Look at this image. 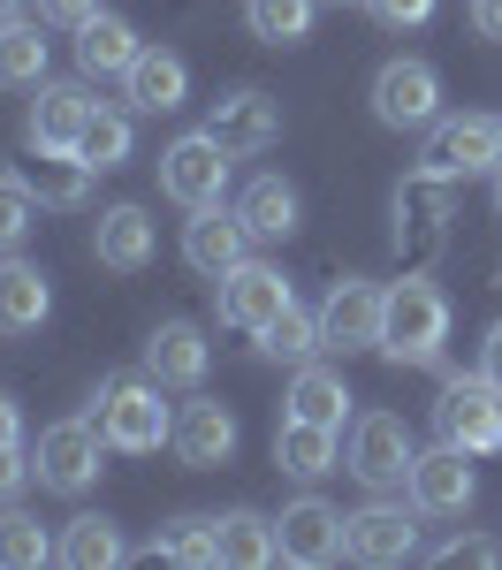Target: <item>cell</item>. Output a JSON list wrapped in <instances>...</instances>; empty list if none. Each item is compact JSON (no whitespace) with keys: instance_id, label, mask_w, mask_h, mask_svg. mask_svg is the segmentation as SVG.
<instances>
[{"instance_id":"14","label":"cell","mask_w":502,"mask_h":570,"mask_svg":"<svg viewBox=\"0 0 502 570\" xmlns=\"http://www.w3.org/2000/svg\"><path fill=\"white\" fill-rule=\"evenodd\" d=\"M442 244H450V183L419 168V176L396 190V252H404V259H434Z\"/></svg>"},{"instance_id":"16","label":"cell","mask_w":502,"mask_h":570,"mask_svg":"<svg viewBox=\"0 0 502 570\" xmlns=\"http://www.w3.org/2000/svg\"><path fill=\"white\" fill-rule=\"evenodd\" d=\"M206 130L222 137L236 160H252V153H267V145H282V99L274 91H228V99H214V115H206Z\"/></svg>"},{"instance_id":"31","label":"cell","mask_w":502,"mask_h":570,"mask_svg":"<svg viewBox=\"0 0 502 570\" xmlns=\"http://www.w3.org/2000/svg\"><path fill=\"white\" fill-rule=\"evenodd\" d=\"M313 16H319V0H244V23H252L259 46H305Z\"/></svg>"},{"instance_id":"30","label":"cell","mask_w":502,"mask_h":570,"mask_svg":"<svg viewBox=\"0 0 502 570\" xmlns=\"http://www.w3.org/2000/svg\"><path fill=\"white\" fill-rule=\"evenodd\" d=\"M0 85H23V91L46 85V39H39L31 16H8L0 23Z\"/></svg>"},{"instance_id":"23","label":"cell","mask_w":502,"mask_h":570,"mask_svg":"<svg viewBox=\"0 0 502 570\" xmlns=\"http://www.w3.org/2000/svg\"><path fill=\"white\" fill-rule=\"evenodd\" d=\"M282 403H289L282 419H313V426L351 434V389H343V373H335V365H319V357H305V365L289 373V395H282Z\"/></svg>"},{"instance_id":"45","label":"cell","mask_w":502,"mask_h":570,"mask_svg":"<svg viewBox=\"0 0 502 570\" xmlns=\"http://www.w3.org/2000/svg\"><path fill=\"white\" fill-rule=\"evenodd\" d=\"M495 214H502V168H495Z\"/></svg>"},{"instance_id":"8","label":"cell","mask_w":502,"mask_h":570,"mask_svg":"<svg viewBox=\"0 0 502 570\" xmlns=\"http://www.w3.org/2000/svg\"><path fill=\"white\" fill-rule=\"evenodd\" d=\"M228 168H236V153H228L214 130H183L176 145L160 153V190H168L176 206H222Z\"/></svg>"},{"instance_id":"5","label":"cell","mask_w":502,"mask_h":570,"mask_svg":"<svg viewBox=\"0 0 502 570\" xmlns=\"http://www.w3.org/2000/svg\"><path fill=\"white\" fill-rule=\"evenodd\" d=\"M373 122L381 130H434L442 122V77H434V61H381L373 69Z\"/></svg>"},{"instance_id":"21","label":"cell","mask_w":502,"mask_h":570,"mask_svg":"<svg viewBox=\"0 0 502 570\" xmlns=\"http://www.w3.org/2000/svg\"><path fill=\"white\" fill-rule=\"evenodd\" d=\"M99 107L85 85H53L46 77L39 99H31V122H23V137L39 145V153H77V137H85V115Z\"/></svg>"},{"instance_id":"36","label":"cell","mask_w":502,"mask_h":570,"mask_svg":"<svg viewBox=\"0 0 502 570\" xmlns=\"http://www.w3.org/2000/svg\"><path fill=\"white\" fill-rule=\"evenodd\" d=\"M31 228H39V190L23 176H0V252H23Z\"/></svg>"},{"instance_id":"1","label":"cell","mask_w":502,"mask_h":570,"mask_svg":"<svg viewBox=\"0 0 502 570\" xmlns=\"http://www.w3.org/2000/svg\"><path fill=\"white\" fill-rule=\"evenodd\" d=\"M442 343H450V297H442L426 274L388 282V312H381V357H388V365H442Z\"/></svg>"},{"instance_id":"18","label":"cell","mask_w":502,"mask_h":570,"mask_svg":"<svg viewBox=\"0 0 502 570\" xmlns=\"http://www.w3.org/2000/svg\"><path fill=\"white\" fill-rule=\"evenodd\" d=\"M160 252V228L145 206H107V214L91 220V259L107 266V274H145Z\"/></svg>"},{"instance_id":"46","label":"cell","mask_w":502,"mask_h":570,"mask_svg":"<svg viewBox=\"0 0 502 570\" xmlns=\"http://www.w3.org/2000/svg\"><path fill=\"white\" fill-rule=\"evenodd\" d=\"M335 8H343V0H335Z\"/></svg>"},{"instance_id":"28","label":"cell","mask_w":502,"mask_h":570,"mask_svg":"<svg viewBox=\"0 0 502 570\" xmlns=\"http://www.w3.org/2000/svg\"><path fill=\"white\" fill-rule=\"evenodd\" d=\"M23 183L39 190V206H61V214H69V206H85V198H91L99 168H91L85 153H39V145H31V168H23Z\"/></svg>"},{"instance_id":"32","label":"cell","mask_w":502,"mask_h":570,"mask_svg":"<svg viewBox=\"0 0 502 570\" xmlns=\"http://www.w3.org/2000/svg\"><path fill=\"white\" fill-rule=\"evenodd\" d=\"M39 563H53V532L31 510L0 502V570H39Z\"/></svg>"},{"instance_id":"10","label":"cell","mask_w":502,"mask_h":570,"mask_svg":"<svg viewBox=\"0 0 502 570\" xmlns=\"http://www.w3.org/2000/svg\"><path fill=\"white\" fill-rule=\"evenodd\" d=\"M411 426L396 419V411H365V419H351V441H343V464H351V480L373 487V494H388V487H404L411 472Z\"/></svg>"},{"instance_id":"33","label":"cell","mask_w":502,"mask_h":570,"mask_svg":"<svg viewBox=\"0 0 502 570\" xmlns=\"http://www.w3.org/2000/svg\"><path fill=\"white\" fill-rule=\"evenodd\" d=\"M259 351H267L274 365H305V357H319V351H327V343H319V312H305V305L274 312L267 335H259Z\"/></svg>"},{"instance_id":"24","label":"cell","mask_w":502,"mask_h":570,"mask_svg":"<svg viewBox=\"0 0 502 570\" xmlns=\"http://www.w3.org/2000/svg\"><path fill=\"white\" fill-rule=\"evenodd\" d=\"M274 464L289 480H327V472H343V434L313 426V419H282L274 426Z\"/></svg>"},{"instance_id":"15","label":"cell","mask_w":502,"mask_h":570,"mask_svg":"<svg viewBox=\"0 0 502 570\" xmlns=\"http://www.w3.org/2000/svg\"><path fill=\"white\" fill-rule=\"evenodd\" d=\"M183 259H190V274H206V282H222L228 266L252 259V228L236 220V206H190V220H183Z\"/></svg>"},{"instance_id":"12","label":"cell","mask_w":502,"mask_h":570,"mask_svg":"<svg viewBox=\"0 0 502 570\" xmlns=\"http://www.w3.org/2000/svg\"><path fill=\"white\" fill-rule=\"evenodd\" d=\"M381 312H388V289L365 282V274H343L327 297H319V343L327 351H381Z\"/></svg>"},{"instance_id":"9","label":"cell","mask_w":502,"mask_h":570,"mask_svg":"<svg viewBox=\"0 0 502 570\" xmlns=\"http://www.w3.org/2000/svg\"><path fill=\"white\" fill-rule=\"evenodd\" d=\"M343 556L365 563V570L411 563V556H419V510H411V502H388V494H373L365 510L343 518Z\"/></svg>"},{"instance_id":"6","label":"cell","mask_w":502,"mask_h":570,"mask_svg":"<svg viewBox=\"0 0 502 570\" xmlns=\"http://www.w3.org/2000/svg\"><path fill=\"white\" fill-rule=\"evenodd\" d=\"M472 494H480L472 449L442 441V449H419V456H411V472H404V502L419 510V518H464V510H472Z\"/></svg>"},{"instance_id":"41","label":"cell","mask_w":502,"mask_h":570,"mask_svg":"<svg viewBox=\"0 0 502 570\" xmlns=\"http://www.w3.org/2000/svg\"><path fill=\"white\" fill-rule=\"evenodd\" d=\"M480 373H488V381L502 389V320L488 327V343H480Z\"/></svg>"},{"instance_id":"27","label":"cell","mask_w":502,"mask_h":570,"mask_svg":"<svg viewBox=\"0 0 502 570\" xmlns=\"http://www.w3.org/2000/svg\"><path fill=\"white\" fill-rule=\"evenodd\" d=\"M297 190L282 176H252L244 183V198H236V220L252 228V244H282V236H297Z\"/></svg>"},{"instance_id":"40","label":"cell","mask_w":502,"mask_h":570,"mask_svg":"<svg viewBox=\"0 0 502 570\" xmlns=\"http://www.w3.org/2000/svg\"><path fill=\"white\" fill-rule=\"evenodd\" d=\"M91 16H99V0H39V23H53V31H85Z\"/></svg>"},{"instance_id":"13","label":"cell","mask_w":502,"mask_h":570,"mask_svg":"<svg viewBox=\"0 0 502 570\" xmlns=\"http://www.w3.org/2000/svg\"><path fill=\"white\" fill-rule=\"evenodd\" d=\"M274 540H282V563L297 570H327L343 556V510L319 502V494H297L282 518H274Z\"/></svg>"},{"instance_id":"37","label":"cell","mask_w":502,"mask_h":570,"mask_svg":"<svg viewBox=\"0 0 502 570\" xmlns=\"http://www.w3.org/2000/svg\"><path fill=\"white\" fill-rule=\"evenodd\" d=\"M31 480H39L31 449H23V441H8V449H0V502H16V494H23Z\"/></svg>"},{"instance_id":"29","label":"cell","mask_w":502,"mask_h":570,"mask_svg":"<svg viewBox=\"0 0 502 570\" xmlns=\"http://www.w3.org/2000/svg\"><path fill=\"white\" fill-rule=\"evenodd\" d=\"M214 540H222V563L228 570H267V563H282L274 518H259V510H228V518H214Z\"/></svg>"},{"instance_id":"25","label":"cell","mask_w":502,"mask_h":570,"mask_svg":"<svg viewBox=\"0 0 502 570\" xmlns=\"http://www.w3.org/2000/svg\"><path fill=\"white\" fill-rule=\"evenodd\" d=\"M137 53H145V39H137L122 16H107V8H99L85 31H77V77H85V85H91V77H130Z\"/></svg>"},{"instance_id":"35","label":"cell","mask_w":502,"mask_h":570,"mask_svg":"<svg viewBox=\"0 0 502 570\" xmlns=\"http://www.w3.org/2000/svg\"><path fill=\"white\" fill-rule=\"evenodd\" d=\"M152 556H168V563H190V570H206V563H222V540H214V518H176V525L152 540Z\"/></svg>"},{"instance_id":"19","label":"cell","mask_w":502,"mask_h":570,"mask_svg":"<svg viewBox=\"0 0 502 570\" xmlns=\"http://www.w3.org/2000/svg\"><path fill=\"white\" fill-rule=\"evenodd\" d=\"M176 456L198 464V472H214V464L236 456V411H228L222 395H190L176 411Z\"/></svg>"},{"instance_id":"17","label":"cell","mask_w":502,"mask_h":570,"mask_svg":"<svg viewBox=\"0 0 502 570\" xmlns=\"http://www.w3.org/2000/svg\"><path fill=\"white\" fill-rule=\"evenodd\" d=\"M206 365H214V343H206L198 320H160V327L145 335V373H152L160 389H198Z\"/></svg>"},{"instance_id":"22","label":"cell","mask_w":502,"mask_h":570,"mask_svg":"<svg viewBox=\"0 0 502 570\" xmlns=\"http://www.w3.org/2000/svg\"><path fill=\"white\" fill-rule=\"evenodd\" d=\"M122 91H130V115H176L190 99V61L168 53V46H145L130 61V77H122Z\"/></svg>"},{"instance_id":"3","label":"cell","mask_w":502,"mask_h":570,"mask_svg":"<svg viewBox=\"0 0 502 570\" xmlns=\"http://www.w3.org/2000/svg\"><path fill=\"white\" fill-rule=\"evenodd\" d=\"M434 434L456 441V449H472V456H495L502 449V389L488 373H442Z\"/></svg>"},{"instance_id":"42","label":"cell","mask_w":502,"mask_h":570,"mask_svg":"<svg viewBox=\"0 0 502 570\" xmlns=\"http://www.w3.org/2000/svg\"><path fill=\"white\" fill-rule=\"evenodd\" d=\"M472 31L480 39H502V0H472Z\"/></svg>"},{"instance_id":"39","label":"cell","mask_w":502,"mask_h":570,"mask_svg":"<svg viewBox=\"0 0 502 570\" xmlns=\"http://www.w3.org/2000/svg\"><path fill=\"white\" fill-rule=\"evenodd\" d=\"M373 8V23H388V31H419L426 16H434V0H365Z\"/></svg>"},{"instance_id":"11","label":"cell","mask_w":502,"mask_h":570,"mask_svg":"<svg viewBox=\"0 0 502 570\" xmlns=\"http://www.w3.org/2000/svg\"><path fill=\"white\" fill-rule=\"evenodd\" d=\"M214 305H222V327H236V335H267V320L274 312H289L297 297H289V274L267 259H244V266H228L222 282H214Z\"/></svg>"},{"instance_id":"38","label":"cell","mask_w":502,"mask_h":570,"mask_svg":"<svg viewBox=\"0 0 502 570\" xmlns=\"http://www.w3.org/2000/svg\"><path fill=\"white\" fill-rule=\"evenodd\" d=\"M434 563H502V548L488 540V532H456V540L434 548Z\"/></svg>"},{"instance_id":"44","label":"cell","mask_w":502,"mask_h":570,"mask_svg":"<svg viewBox=\"0 0 502 570\" xmlns=\"http://www.w3.org/2000/svg\"><path fill=\"white\" fill-rule=\"evenodd\" d=\"M8 16H23V0H0V23H8Z\"/></svg>"},{"instance_id":"7","label":"cell","mask_w":502,"mask_h":570,"mask_svg":"<svg viewBox=\"0 0 502 570\" xmlns=\"http://www.w3.org/2000/svg\"><path fill=\"white\" fill-rule=\"evenodd\" d=\"M107 434H99V419H53L39 434V449H31V464H39V487L46 494H85L107 464Z\"/></svg>"},{"instance_id":"34","label":"cell","mask_w":502,"mask_h":570,"mask_svg":"<svg viewBox=\"0 0 502 570\" xmlns=\"http://www.w3.org/2000/svg\"><path fill=\"white\" fill-rule=\"evenodd\" d=\"M130 145H137V130H130V115H122V107H91V115H85L77 153H85L99 176H107V168H122V160H130Z\"/></svg>"},{"instance_id":"43","label":"cell","mask_w":502,"mask_h":570,"mask_svg":"<svg viewBox=\"0 0 502 570\" xmlns=\"http://www.w3.org/2000/svg\"><path fill=\"white\" fill-rule=\"evenodd\" d=\"M8 441H23V411H16V395L0 389V449H8Z\"/></svg>"},{"instance_id":"2","label":"cell","mask_w":502,"mask_h":570,"mask_svg":"<svg viewBox=\"0 0 502 570\" xmlns=\"http://www.w3.org/2000/svg\"><path fill=\"white\" fill-rule=\"evenodd\" d=\"M99 411V434H107V449H122V456H152L160 441H176V411L160 403V381L145 373V381H107V389L91 395Z\"/></svg>"},{"instance_id":"20","label":"cell","mask_w":502,"mask_h":570,"mask_svg":"<svg viewBox=\"0 0 502 570\" xmlns=\"http://www.w3.org/2000/svg\"><path fill=\"white\" fill-rule=\"evenodd\" d=\"M46 312H53V282L39 274V259L23 252H0V335H39Z\"/></svg>"},{"instance_id":"26","label":"cell","mask_w":502,"mask_h":570,"mask_svg":"<svg viewBox=\"0 0 502 570\" xmlns=\"http://www.w3.org/2000/svg\"><path fill=\"white\" fill-rule=\"evenodd\" d=\"M122 556H130V540H122L115 518H99V510H77L61 525V540H53V563H69V570H115Z\"/></svg>"},{"instance_id":"4","label":"cell","mask_w":502,"mask_h":570,"mask_svg":"<svg viewBox=\"0 0 502 570\" xmlns=\"http://www.w3.org/2000/svg\"><path fill=\"white\" fill-rule=\"evenodd\" d=\"M419 168L442 183H464V176H495L502 168V115H450L426 130V153Z\"/></svg>"}]
</instances>
